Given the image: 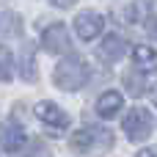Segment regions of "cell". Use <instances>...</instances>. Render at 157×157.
<instances>
[{"label": "cell", "mask_w": 157, "mask_h": 157, "mask_svg": "<svg viewBox=\"0 0 157 157\" xmlns=\"http://www.w3.org/2000/svg\"><path fill=\"white\" fill-rule=\"evenodd\" d=\"M88 77H91V69H88V63H86L80 55H66V58L55 66V75H52L55 86L63 88V91H77V88H83V86L88 83Z\"/></svg>", "instance_id": "1"}, {"label": "cell", "mask_w": 157, "mask_h": 157, "mask_svg": "<svg viewBox=\"0 0 157 157\" xmlns=\"http://www.w3.org/2000/svg\"><path fill=\"white\" fill-rule=\"evenodd\" d=\"M113 135L105 127H83L72 135V149L77 152H94V149H110Z\"/></svg>", "instance_id": "2"}, {"label": "cell", "mask_w": 157, "mask_h": 157, "mask_svg": "<svg viewBox=\"0 0 157 157\" xmlns=\"http://www.w3.org/2000/svg\"><path fill=\"white\" fill-rule=\"evenodd\" d=\"M124 135L130 141H146L152 135V113L146 108H132L127 116H124Z\"/></svg>", "instance_id": "3"}, {"label": "cell", "mask_w": 157, "mask_h": 157, "mask_svg": "<svg viewBox=\"0 0 157 157\" xmlns=\"http://www.w3.org/2000/svg\"><path fill=\"white\" fill-rule=\"evenodd\" d=\"M36 119H39L44 127H50L52 132H63V130L69 127L66 110H61L55 102H39V105H36Z\"/></svg>", "instance_id": "4"}, {"label": "cell", "mask_w": 157, "mask_h": 157, "mask_svg": "<svg viewBox=\"0 0 157 157\" xmlns=\"http://www.w3.org/2000/svg\"><path fill=\"white\" fill-rule=\"evenodd\" d=\"M75 30L83 41H91L97 39L102 30H105V17L102 14H94V11H83L75 17Z\"/></svg>", "instance_id": "5"}, {"label": "cell", "mask_w": 157, "mask_h": 157, "mask_svg": "<svg viewBox=\"0 0 157 157\" xmlns=\"http://www.w3.org/2000/svg\"><path fill=\"white\" fill-rule=\"evenodd\" d=\"M41 44H44L47 52H69V50H72V41H69L66 25H61V22L50 25V28L44 30V36H41Z\"/></svg>", "instance_id": "6"}, {"label": "cell", "mask_w": 157, "mask_h": 157, "mask_svg": "<svg viewBox=\"0 0 157 157\" xmlns=\"http://www.w3.org/2000/svg\"><path fill=\"white\" fill-rule=\"evenodd\" d=\"M124 52H127V41H124L121 36H108V39L99 44V50H97L99 61H105V63H116V61H121Z\"/></svg>", "instance_id": "7"}, {"label": "cell", "mask_w": 157, "mask_h": 157, "mask_svg": "<svg viewBox=\"0 0 157 157\" xmlns=\"http://www.w3.org/2000/svg\"><path fill=\"white\" fill-rule=\"evenodd\" d=\"M121 108H124V97H121L119 91H105V94L97 99V113H99L102 119H113V116H119Z\"/></svg>", "instance_id": "8"}, {"label": "cell", "mask_w": 157, "mask_h": 157, "mask_svg": "<svg viewBox=\"0 0 157 157\" xmlns=\"http://www.w3.org/2000/svg\"><path fill=\"white\" fill-rule=\"evenodd\" d=\"M0 146H3L6 152L22 149V146H25V130H22L19 124H6V127L0 130Z\"/></svg>", "instance_id": "9"}, {"label": "cell", "mask_w": 157, "mask_h": 157, "mask_svg": "<svg viewBox=\"0 0 157 157\" xmlns=\"http://www.w3.org/2000/svg\"><path fill=\"white\" fill-rule=\"evenodd\" d=\"M132 63H135L138 69H144V72H155L157 69V50L146 47V44L135 47V50H132Z\"/></svg>", "instance_id": "10"}, {"label": "cell", "mask_w": 157, "mask_h": 157, "mask_svg": "<svg viewBox=\"0 0 157 157\" xmlns=\"http://www.w3.org/2000/svg\"><path fill=\"white\" fill-rule=\"evenodd\" d=\"M19 30H22V19H19V14H14V11H3V14H0V39L19 36Z\"/></svg>", "instance_id": "11"}, {"label": "cell", "mask_w": 157, "mask_h": 157, "mask_svg": "<svg viewBox=\"0 0 157 157\" xmlns=\"http://www.w3.org/2000/svg\"><path fill=\"white\" fill-rule=\"evenodd\" d=\"M22 77L28 83L36 80V61H33V44H25L22 50Z\"/></svg>", "instance_id": "12"}, {"label": "cell", "mask_w": 157, "mask_h": 157, "mask_svg": "<svg viewBox=\"0 0 157 157\" xmlns=\"http://www.w3.org/2000/svg\"><path fill=\"white\" fill-rule=\"evenodd\" d=\"M14 75V55L8 47H0V83H8Z\"/></svg>", "instance_id": "13"}, {"label": "cell", "mask_w": 157, "mask_h": 157, "mask_svg": "<svg viewBox=\"0 0 157 157\" xmlns=\"http://www.w3.org/2000/svg\"><path fill=\"white\" fill-rule=\"evenodd\" d=\"M124 86H127V91H130V94H135V97L146 91V83H144V80H138V75H135V72L124 75Z\"/></svg>", "instance_id": "14"}, {"label": "cell", "mask_w": 157, "mask_h": 157, "mask_svg": "<svg viewBox=\"0 0 157 157\" xmlns=\"http://www.w3.org/2000/svg\"><path fill=\"white\" fill-rule=\"evenodd\" d=\"M52 6H58V8H69V6H75L77 0H50Z\"/></svg>", "instance_id": "15"}, {"label": "cell", "mask_w": 157, "mask_h": 157, "mask_svg": "<svg viewBox=\"0 0 157 157\" xmlns=\"http://www.w3.org/2000/svg\"><path fill=\"white\" fill-rule=\"evenodd\" d=\"M138 157H157V149H155V146H146V149L138 152Z\"/></svg>", "instance_id": "16"}, {"label": "cell", "mask_w": 157, "mask_h": 157, "mask_svg": "<svg viewBox=\"0 0 157 157\" xmlns=\"http://www.w3.org/2000/svg\"><path fill=\"white\" fill-rule=\"evenodd\" d=\"M155 99H157V88H155Z\"/></svg>", "instance_id": "17"}]
</instances>
